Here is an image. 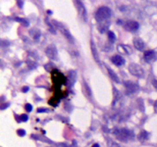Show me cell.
Wrapping results in <instances>:
<instances>
[{"mask_svg":"<svg viewBox=\"0 0 157 147\" xmlns=\"http://www.w3.org/2000/svg\"><path fill=\"white\" fill-rule=\"evenodd\" d=\"M111 16V10L109 7L107 6H101L97 9L96 13H95V19L97 22H99L100 24L106 22L109 20V17Z\"/></svg>","mask_w":157,"mask_h":147,"instance_id":"obj_1","label":"cell"},{"mask_svg":"<svg viewBox=\"0 0 157 147\" xmlns=\"http://www.w3.org/2000/svg\"><path fill=\"white\" fill-rule=\"evenodd\" d=\"M113 134L121 140L123 141H128L130 139H133L135 137L133 131L129 130V129H114L113 130Z\"/></svg>","mask_w":157,"mask_h":147,"instance_id":"obj_2","label":"cell"},{"mask_svg":"<svg viewBox=\"0 0 157 147\" xmlns=\"http://www.w3.org/2000/svg\"><path fill=\"white\" fill-rule=\"evenodd\" d=\"M129 71L133 76L137 77V78H143V77H144V69L139 65H137V63H132V65H130Z\"/></svg>","mask_w":157,"mask_h":147,"instance_id":"obj_3","label":"cell"},{"mask_svg":"<svg viewBox=\"0 0 157 147\" xmlns=\"http://www.w3.org/2000/svg\"><path fill=\"white\" fill-rule=\"evenodd\" d=\"M73 4L75 6L77 7V13L80 15L81 17H83L84 20L87 19V10L85 8V5L83 4V2L81 0H73Z\"/></svg>","mask_w":157,"mask_h":147,"instance_id":"obj_4","label":"cell"},{"mask_svg":"<svg viewBox=\"0 0 157 147\" xmlns=\"http://www.w3.org/2000/svg\"><path fill=\"white\" fill-rule=\"evenodd\" d=\"M53 24H55V25H54V26H55V28H57L58 30H59L61 33H62L63 36H64L69 42H71V43H73V36H71V33L69 32V30H67V28H64V27H63L61 24L57 23L56 21H53Z\"/></svg>","mask_w":157,"mask_h":147,"instance_id":"obj_5","label":"cell"},{"mask_svg":"<svg viewBox=\"0 0 157 147\" xmlns=\"http://www.w3.org/2000/svg\"><path fill=\"white\" fill-rule=\"evenodd\" d=\"M45 53L49 58L51 59H56L57 58V49L54 45H49L45 50Z\"/></svg>","mask_w":157,"mask_h":147,"instance_id":"obj_6","label":"cell"},{"mask_svg":"<svg viewBox=\"0 0 157 147\" xmlns=\"http://www.w3.org/2000/svg\"><path fill=\"white\" fill-rule=\"evenodd\" d=\"M144 59L146 63H152L157 59V53L153 50H148L144 53Z\"/></svg>","mask_w":157,"mask_h":147,"instance_id":"obj_7","label":"cell"},{"mask_svg":"<svg viewBox=\"0 0 157 147\" xmlns=\"http://www.w3.org/2000/svg\"><path fill=\"white\" fill-rule=\"evenodd\" d=\"M125 88H127L129 93H135V92H137V91L139 90L138 85L135 84V83H133V82H130V81H125Z\"/></svg>","mask_w":157,"mask_h":147,"instance_id":"obj_8","label":"cell"},{"mask_svg":"<svg viewBox=\"0 0 157 147\" xmlns=\"http://www.w3.org/2000/svg\"><path fill=\"white\" fill-rule=\"evenodd\" d=\"M125 29L129 31H132V32H135L139 29V24L135 21H128L125 25Z\"/></svg>","mask_w":157,"mask_h":147,"instance_id":"obj_9","label":"cell"},{"mask_svg":"<svg viewBox=\"0 0 157 147\" xmlns=\"http://www.w3.org/2000/svg\"><path fill=\"white\" fill-rule=\"evenodd\" d=\"M113 108H117L119 107V101H121V94H119V92L117 91V89L114 88L113 89Z\"/></svg>","mask_w":157,"mask_h":147,"instance_id":"obj_10","label":"cell"},{"mask_svg":"<svg viewBox=\"0 0 157 147\" xmlns=\"http://www.w3.org/2000/svg\"><path fill=\"white\" fill-rule=\"evenodd\" d=\"M110 59H111L112 63H113L115 65H117V67H121V65H123V63H125V58L121 57V56H119V55H113Z\"/></svg>","mask_w":157,"mask_h":147,"instance_id":"obj_11","label":"cell"},{"mask_svg":"<svg viewBox=\"0 0 157 147\" xmlns=\"http://www.w3.org/2000/svg\"><path fill=\"white\" fill-rule=\"evenodd\" d=\"M134 46H135L136 49L140 50V51H143V50L145 49V43L140 38H136V39L134 40Z\"/></svg>","mask_w":157,"mask_h":147,"instance_id":"obj_12","label":"cell"},{"mask_svg":"<svg viewBox=\"0 0 157 147\" xmlns=\"http://www.w3.org/2000/svg\"><path fill=\"white\" fill-rule=\"evenodd\" d=\"M91 51H92L93 57H94V59L96 60V63H100L99 55H98V52H97V48H96V46H95V44L93 41H91Z\"/></svg>","mask_w":157,"mask_h":147,"instance_id":"obj_13","label":"cell"},{"mask_svg":"<svg viewBox=\"0 0 157 147\" xmlns=\"http://www.w3.org/2000/svg\"><path fill=\"white\" fill-rule=\"evenodd\" d=\"M117 50H119L121 53L123 54H130L132 52L131 48L129 47L128 45H121V44H119V46H117Z\"/></svg>","mask_w":157,"mask_h":147,"instance_id":"obj_14","label":"cell"},{"mask_svg":"<svg viewBox=\"0 0 157 147\" xmlns=\"http://www.w3.org/2000/svg\"><path fill=\"white\" fill-rule=\"evenodd\" d=\"M30 35L33 37V39L38 41L40 36H41V32H40L38 29H32V30L30 31Z\"/></svg>","mask_w":157,"mask_h":147,"instance_id":"obj_15","label":"cell"},{"mask_svg":"<svg viewBox=\"0 0 157 147\" xmlns=\"http://www.w3.org/2000/svg\"><path fill=\"white\" fill-rule=\"evenodd\" d=\"M107 71H108V75H109V77L114 81V82H115V83H119V78L117 77V75H116V74L114 73V71H112L111 69L107 67Z\"/></svg>","mask_w":157,"mask_h":147,"instance_id":"obj_16","label":"cell"},{"mask_svg":"<svg viewBox=\"0 0 157 147\" xmlns=\"http://www.w3.org/2000/svg\"><path fill=\"white\" fill-rule=\"evenodd\" d=\"M139 139H140L141 141L147 140V139H148V134H147L145 131H142V132L140 133V135H139Z\"/></svg>","mask_w":157,"mask_h":147,"instance_id":"obj_17","label":"cell"},{"mask_svg":"<svg viewBox=\"0 0 157 147\" xmlns=\"http://www.w3.org/2000/svg\"><path fill=\"white\" fill-rule=\"evenodd\" d=\"M14 21H16V22H19V23H22L24 26L28 27L29 26V22L27 20H25V19H19V17H14Z\"/></svg>","mask_w":157,"mask_h":147,"instance_id":"obj_18","label":"cell"},{"mask_svg":"<svg viewBox=\"0 0 157 147\" xmlns=\"http://www.w3.org/2000/svg\"><path fill=\"white\" fill-rule=\"evenodd\" d=\"M107 143H108V146L109 147H121L117 143L114 142V141H112V140H110V139H108Z\"/></svg>","mask_w":157,"mask_h":147,"instance_id":"obj_19","label":"cell"},{"mask_svg":"<svg viewBox=\"0 0 157 147\" xmlns=\"http://www.w3.org/2000/svg\"><path fill=\"white\" fill-rule=\"evenodd\" d=\"M108 39H109L110 42L115 41V35H114V33L110 32V31L108 32Z\"/></svg>","mask_w":157,"mask_h":147,"instance_id":"obj_20","label":"cell"},{"mask_svg":"<svg viewBox=\"0 0 157 147\" xmlns=\"http://www.w3.org/2000/svg\"><path fill=\"white\" fill-rule=\"evenodd\" d=\"M25 108H26V110H27V111H28V113H30L31 110L33 109L32 105H31V104H29V103H27L26 105H25Z\"/></svg>","mask_w":157,"mask_h":147,"instance_id":"obj_21","label":"cell"},{"mask_svg":"<svg viewBox=\"0 0 157 147\" xmlns=\"http://www.w3.org/2000/svg\"><path fill=\"white\" fill-rule=\"evenodd\" d=\"M17 135H19V136H21V137H23V136H25V135H26V132L21 129V130L17 131Z\"/></svg>","mask_w":157,"mask_h":147,"instance_id":"obj_22","label":"cell"},{"mask_svg":"<svg viewBox=\"0 0 157 147\" xmlns=\"http://www.w3.org/2000/svg\"><path fill=\"white\" fill-rule=\"evenodd\" d=\"M21 121H23V122L28 121V115H23L22 117H21Z\"/></svg>","mask_w":157,"mask_h":147,"instance_id":"obj_23","label":"cell"},{"mask_svg":"<svg viewBox=\"0 0 157 147\" xmlns=\"http://www.w3.org/2000/svg\"><path fill=\"white\" fill-rule=\"evenodd\" d=\"M16 2H17V4H19V7L23 6V0H16Z\"/></svg>","mask_w":157,"mask_h":147,"instance_id":"obj_24","label":"cell"},{"mask_svg":"<svg viewBox=\"0 0 157 147\" xmlns=\"http://www.w3.org/2000/svg\"><path fill=\"white\" fill-rule=\"evenodd\" d=\"M37 111H38V113H44V111H47V109H44V108H38Z\"/></svg>","mask_w":157,"mask_h":147,"instance_id":"obj_25","label":"cell"},{"mask_svg":"<svg viewBox=\"0 0 157 147\" xmlns=\"http://www.w3.org/2000/svg\"><path fill=\"white\" fill-rule=\"evenodd\" d=\"M152 84H153V86L155 87V89H157V80H153Z\"/></svg>","mask_w":157,"mask_h":147,"instance_id":"obj_26","label":"cell"},{"mask_svg":"<svg viewBox=\"0 0 157 147\" xmlns=\"http://www.w3.org/2000/svg\"><path fill=\"white\" fill-rule=\"evenodd\" d=\"M28 91H29L28 87H24V88H23V92H28Z\"/></svg>","mask_w":157,"mask_h":147,"instance_id":"obj_27","label":"cell"},{"mask_svg":"<svg viewBox=\"0 0 157 147\" xmlns=\"http://www.w3.org/2000/svg\"><path fill=\"white\" fill-rule=\"evenodd\" d=\"M154 110H155V111H156V113H157V101L154 103Z\"/></svg>","mask_w":157,"mask_h":147,"instance_id":"obj_28","label":"cell"},{"mask_svg":"<svg viewBox=\"0 0 157 147\" xmlns=\"http://www.w3.org/2000/svg\"><path fill=\"white\" fill-rule=\"evenodd\" d=\"M92 147H100V146H99V144H94Z\"/></svg>","mask_w":157,"mask_h":147,"instance_id":"obj_29","label":"cell"},{"mask_svg":"<svg viewBox=\"0 0 157 147\" xmlns=\"http://www.w3.org/2000/svg\"><path fill=\"white\" fill-rule=\"evenodd\" d=\"M37 1H39V0H37Z\"/></svg>","mask_w":157,"mask_h":147,"instance_id":"obj_30","label":"cell"}]
</instances>
